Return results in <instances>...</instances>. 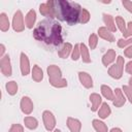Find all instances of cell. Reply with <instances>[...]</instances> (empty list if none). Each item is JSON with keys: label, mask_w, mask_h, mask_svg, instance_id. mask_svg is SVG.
Listing matches in <instances>:
<instances>
[{"label": "cell", "mask_w": 132, "mask_h": 132, "mask_svg": "<svg viewBox=\"0 0 132 132\" xmlns=\"http://www.w3.org/2000/svg\"><path fill=\"white\" fill-rule=\"evenodd\" d=\"M123 91H124V93L126 94L127 98L129 99L130 103L132 104V89H131L129 86H124V87H123Z\"/></svg>", "instance_id": "cell-33"}, {"label": "cell", "mask_w": 132, "mask_h": 132, "mask_svg": "<svg viewBox=\"0 0 132 132\" xmlns=\"http://www.w3.org/2000/svg\"><path fill=\"white\" fill-rule=\"evenodd\" d=\"M8 132H24V128L20 124H13L10 127V129H9Z\"/></svg>", "instance_id": "cell-34"}, {"label": "cell", "mask_w": 132, "mask_h": 132, "mask_svg": "<svg viewBox=\"0 0 132 132\" xmlns=\"http://www.w3.org/2000/svg\"><path fill=\"white\" fill-rule=\"evenodd\" d=\"M33 36L36 40L54 47L63 43L62 27L52 19L40 21L33 31Z\"/></svg>", "instance_id": "cell-1"}, {"label": "cell", "mask_w": 132, "mask_h": 132, "mask_svg": "<svg viewBox=\"0 0 132 132\" xmlns=\"http://www.w3.org/2000/svg\"><path fill=\"white\" fill-rule=\"evenodd\" d=\"M78 77H79V80H80L81 85L85 88L91 89L93 87V79H92V77L89 73L84 72V71H79L78 72Z\"/></svg>", "instance_id": "cell-10"}, {"label": "cell", "mask_w": 132, "mask_h": 132, "mask_svg": "<svg viewBox=\"0 0 132 132\" xmlns=\"http://www.w3.org/2000/svg\"><path fill=\"white\" fill-rule=\"evenodd\" d=\"M0 29L3 32H5L9 29V21H8L7 15L4 12H2L0 14Z\"/></svg>", "instance_id": "cell-25"}, {"label": "cell", "mask_w": 132, "mask_h": 132, "mask_svg": "<svg viewBox=\"0 0 132 132\" xmlns=\"http://www.w3.org/2000/svg\"><path fill=\"white\" fill-rule=\"evenodd\" d=\"M98 35H99L101 38H103V39H105V40H107V41H109V42H113V41H114V36H113V34H112L106 27H100V28L98 29Z\"/></svg>", "instance_id": "cell-14"}, {"label": "cell", "mask_w": 132, "mask_h": 132, "mask_svg": "<svg viewBox=\"0 0 132 132\" xmlns=\"http://www.w3.org/2000/svg\"><path fill=\"white\" fill-rule=\"evenodd\" d=\"M125 102H126V99L124 97V94H123L122 90L119 89V88H117L114 90V99L112 101L113 105L116 107H121V106H123L125 104Z\"/></svg>", "instance_id": "cell-12"}, {"label": "cell", "mask_w": 132, "mask_h": 132, "mask_svg": "<svg viewBox=\"0 0 132 132\" xmlns=\"http://www.w3.org/2000/svg\"><path fill=\"white\" fill-rule=\"evenodd\" d=\"M32 78L35 81H41L43 79V72H42L41 68L39 66H37V65H34L33 66V69H32Z\"/></svg>", "instance_id": "cell-21"}, {"label": "cell", "mask_w": 132, "mask_h": 132, "mask_svg": "<svg viewBox=\"0 0 132 132\" xmlns=\"http://www.w3.org/2000/svg\"><path fill=\"white\" fill-rule=\"evenodd\" d=\"M123 70H124V58L122 56H119L117 59V63L109 67L108 74L116 79H120L123 75Z\"/></svg>", "instance_id": "cell-4"}, {"label": "cell", "mask_w": 132, "mask_h": 132, "mask_svg": "<svg viewBox=\"0 0 132 132\" xmlns=\"http://www.w3.org/2000/svg\"><path fill=\"white\" fill-rule=\"evenodd\" d=\"M97 43H98L97 35L96 34H91L90 37H89V44H90L91 50H95V47L97 46Z\"/></svg>", "instance_id": "cell-30"}, {"label": "cell", "mask_w": 132, "mask_h": 132, "mask_svg": "<svg viewBox=\"0 0 132 132\" xmlns=\"http://www.w3.org/2000/svg\"><path fill=\"white\" fill-rule=\"evenodd\" d=\"M12 28L15 32H22L25 29V25H24V18H23V13L21 10H16L15 13L13 14V19H12Z\"/></svg>", "instance_id": "cell-6"}, {"label": "cell", "mask_w": 132, "mask_h": 132, "mask_svg": "<svg viewBox=\"0 0 132 132\" xmlns=\"http://www.w3.org/2000/svg\"><path fill=\"white\" fill-rule=\"evenodd\" d=\"M54 132H61V130H59V129H56Z\"/></svg>", "instance_id": "cell-42"}, {"label": "cell", "mask_w": 132, "mask_h": 132, "mask_svg": "<svg viewBox=\"0 0 132 132\" xmlns=\"http://www.w3.org/2000/svg\"><path fill=\"white\" fill-rule=\"evenodd\" d=\"M128 44H132V38H129V39H122L121 38L118 40V46L119 47H125Z\"/></svg>", "instance_id": "cell-32"}, {"label": "cell", "mask_w": 132, "mask_h": 132, "mask_svg": "<svg viewBox=\"0 0 132 132\" xmlns=\"http://www.w3.org/2000/svg\"><path fill=\"white\" fill-rule=\"evenodd\" d=\"M4 52H5V47H4L3 44H1V45H0V56H1V57H3Z\"/></svg>", "instance_id": "cell-39"}, {"label": "cell", "mask_w": 132, "mask_h": 132, "mask_svg": "<svg viewBox=\"0 0 132 132\" xmlns=\"http://www.w3.org/2000/svg\"><path fill=\"white\" fill-rule=\"evenodd\" d=\"M101 93H102V95H103L107 100L113 101V99H114V94H113V92L111 91V89H110L108 86L102 85V86H101Z\"/></svg>", "instance_id": "cell-23"}, {"label": "cell", "mask_w": 132, "mask_h": 132, "mask_svg": "<svg viewBox=\"0 0 132 132\" xmlns=\"http://www.w3.org/2000/svg\"><path fill=\"white\" fill-rule=\"evenodd\" d=\"M114 59H116V52H114L112 48H110V50H108L107 53L102 57V63H103L104 66L107 67L110 63H112V62L114 61Z\"/></svg>", "instance_id": "cell-17"}, {"label": "cell", "mask_w": 132, "mask_h": 132, "mask_svg": "<svg viewBox=\"0 0 132 132\" xmlns=\"http://www.w3.org/2000/svg\"><path fill=\"white\" fill-rule=\"evenodd\" d=\"M90 100L92 102V108H91L92 111H96L99 108V106H100V104L102 102L101 96L99 94H97V93H93V94L90 95Z\"/></svg>", "instance_id": "cell-18"}, {"label": "cell", "mask_w": 132, "mask_h": 132, "mask_svg": "<svg viewBox=\"0 0 132 132\" xmlns=\"http://www.w3.org/2000/svg\"><path fill=\"white\" fill-rule=\"evenodd\" d=\"M20 65H21V72L24 76H26L29 71H30V63H29V59L27 57V55L25 53H22L21 54V62H20Z\"/></svg>", "instance_id": "cell-11"}, {"label": "cell", "mask_w": 132, "mask_h": 132, "mask_svg": "<svg viewBox=\"0 0 132 132\" xmlns=\"http://www.w3.org/2000/svg\"><path fill=\"white\" fill-rule=\"evenodd\" d=\"M122 3H123V5H124V7H125L129 12L132 13V2H131V1H128V0H123Z\"/></svg>", "instance_id": "cell-36"}, {"label": "cell", "mask_w": 132, "mask_h": 132, "mask_svg": "<svg viewBox=\"0 0 132 132\" xmlns=\"http://www.w3.org/2000/svg\"><path fill=\"white\" fill-rule=\"evenodd\" d=\"M126 71L129 74H132V61H130V62L127 63V65H126Z\"/></svg>", "instance_id": "cell-38"}, {"label": "cell", "mask_w": 132, "mask_h": 132, "mask_svg": "<svg viewBox=\"0 0 132 132\" xmlns=\"http://www.w3.org/2000/svg\"><path fill=\"white\" fill-rule=\"evenodd\" d=\"M103 22L104 24L106 25V28L111 32H116L117 31V28H116V25H114V21H113V18L110 15V14H107V13H103Z\"/></svg>", "instance_id": "cell-15"}, {"label": "cell", "mask_w": 132, "mask_h": 132, "mask_svg": "<svg viewBox=\"0 0 132 132\" xmlns=\"http://www.w3.org/2000/svg\"><path fill=\"white\" fill-rule=\"evenodd\" d=\"M67 126L71 132H80L81 123L79 120L74 118H67Z\"/></svg>", "instance_id": "cell-13"}, {"label": "cell", "mask_w": 132, "mask_h": 132, "mask_svg": "<svg viewBox=\"0 0 132 132\" xmlns=\"http://www.w3.org/2000/svg\"><path fill=\"white\" fill-rule=\"evenodd\" d=\"M92 124H93L94 129H95L97 132H107V126H106L103 122H101V121L95 119V120H93Z\"/></svg>", "instance_id": "cell-26"}, {"label": "cell", "mask_w": 132, "mask_h": 132, "mask_svg": "<svg viewBox=\"0 0 132 132\" xmlns=\"http://www.w3.org/2000/svg\"><path fill=\"white\" fill-rule=\"evenodd\" d=\"M132 36V22H129L126 28V33L124 34V37H129Z\"/></svg>", "instance_id": "cell-35"}, {"label": "cell", "mask_w": 132, "mask_h": 132, "mask_svg": "<svg viewBox=\"0 0 132 132\" xmlns=\"http://www.w3.org/2000/svg\"><path fill=\"white\" fill-rule=\"evenodd\" d=\"M129 87L132 89V76L129 78Z\"/></svg>", "instance_id": "cell-41"}, {"label": "cell", "mask_w": 132, "mask_h": 132, "mask_svg": "<svg viewBox=\"0 0 132 132\" xmlns=\"http://www.w3.org/2000/svg\"><path fill=\"white\" fill-rule=\"evenodd\" d=\"M0 65H1V72L5 75V76H10L11 75V65H10V59L8 55H5L1 58L0 61Z\"/></svg>", "instance_id": "cell-8"}, {"label": "cell", "mask_w": 132, "mask_h": 132, "mask_svg": "<svg viewBox=\"0 0 132 132\" xmlns=\"http://www.w3.org/2000/svg\"><path fill=\"white\" fill-rule=\"evenodd\" d=\"M124 54H125V56H126L127 58H132V44H131L127 50H125Z\"/></svg>", "instance_id": "cell-37"}, {"label": "cell", "mask_w": 132, "mask_h": 132, "mask_svg": "<svg viewBox=\"0 0 132 132\" xmlns=\"http://www.w3.org/2000/svg\"><path fill=\"white\" fill-rule=\"evenodd\" d=\"M24 123H25V126L28 128V129H31V130H34L37 128L38 126V122L35 118L33 117H26L24 119Z\"/></svg>", "instance_id": "cell-24"}, {"label": "cell", "mask_w": 132, "mask_h": 132, "mask_svg": "<svg viewBox=\"0 0 132 132\" xmlns=\"http://www.w3.org/2000/svg\"><path fill=\"white\" fill-rule=\"evenodd\" d=\"M42 119H43V124L45 129L47 131H52L56 126V119L54 114L50 110H44L42 113Z\"/></svg>", "instance_id": "cell-7"}, {"label": "cell", "mask_w": 132, "mask_h": 132, "mask_svg": "<svg viewBox=\"0 0 132 132\" xmlns=\"http://www.w3.org/2000/svg\"><path fill=\"white\" fill-rule=\"evenodd\" d=\"M39 11L42 15L48 16V18H56L55 16V8H54V1L50 0L45 3L40 4L39 6Z\"/></svg>", "instance_id": "cell-5"}, {"label": "cell", "mask_w": 132, "mask_h": 132, "mask_svg": "<svg viewBox=\"0 0 132 132\" xmlns=\"http://www.w3.org/2000/svg\"><path fill=\"white\" fill-rule=\"evenodd\" d=\"M90 21V13L87 9L85 8H81V11H80V14H79V20L78 22L81 23V24H86Z\"/></svg>", "instance_id": "cell-28"}, {"label": "cell", "mask_w": 132, "mask_h": 132, "mask_svg": "<svg viewBox=\"0 0 132 132\" xmlns=\"http://www.w3.org/2000/svg\"><path fill=\"white\" fill-rule=\"evenodd\" d=\"M47 74L50 84L55 88H64L67 86V80L62 77L61 69L57 65H50L47 67Z\"/></svg>", "instance_id": "cell-3"}, {"label": "cell", "mask_w": 132, "mask_h": 132, "mask_svg": "<svg viewBox=\"0 0 132 132\" xmlns=\"http://www.w3.org/2000/svg\"><path fill=\"white\" fill-rule=\"evenodd\" d=\"M110 112H111V110H110L109 105L104 102V103L101 104V107H100V109L98 110V116H99V118H101V119H106V118L110 114Z\"/></svg>", "instance_id": "cell-22"}, {"label": "cell", "mask_w": 132, "mask_h": 132, "mask_svg": "<svg viewBox=\"0 0 132 132\" xmlns=\"http://www.w3.org/2000/svg\"><path fill=\"white\" fill-rule=\"evenodd\" d=\"M5 88H6V91L9 95H15L18 92V84L14 80L8 81L5 86Z\"/></svg>", "instance_id": "cell-27"}, {"label": "cell", "mask_w": 132, "mask_h": 132, "mask_svg": "<svg viewBox=\"0 0 132 132\" xmlns=\"http://www.w3.org/2000/svg\"><path fill=\"white\" fill-rule=\"evenodd\" d=\"M35 20H36V12H35V10L34 9L29 10V12L26 14V19H25V23H26L27 28L32 29L33 26H34Z\"/></svg>", "instance_id": "cell-19"}, {"label": "cell", "mask_w": 132, "mask_h": 132, "mask_svg": "<svg viewBox=\"0 0 132 132\" xmlns=\"http://www.w3.org/2000/svg\"><path fill=\"white\" fill-rule=\"evenodd\" d=\"M54 8L55 16L60 21H64L70 26L78 23L81 11V6L78 3L66 0H58L54 1Z\"/></svg>", "instance_id": "cell-2"}, {"label": "cell", "mask_w": 132, "mask_h": 132, "mask_svg": "<svg viewBox=\"0 0 132 132\" xmlns=\"http://www.w3.org/2000/svg\"><path fill=\"white\" fill-rule=\"evenodd\" d=\"M71 51H72V45H71V43H69V42H65V43H63V45H62L61 48L59 50L58 55H59L60 58H62V59H66V58L69 56V54H70Z\"/></svg>", "instance_id": "cell-16"}, {"label": "cell", "mask_w": 132, "mask_h": 132, "mask_svg": "<svg viewBox=\"0 0 132 132\" xmlns=\"http://www.w3.org/2000/svg\"><path fill=\"white\" fill-rule=\"evenodd\" d=\"M116 24L118 25L120 31L123 33V35L126 33V24H125V21L122 16H117L116 18Z\"/></svg>", "instance_id": "cell-29"}, {"label": "cell", "mask_w": 132, "mask_h": 132, "mask_svg": "<svg viewBox=\"0 0 132 132\" xmlns=\"http://www.w3.org/2000/svg\"><path fill=\"white\" fill-rule=\"evenodd\" d=\"M80 56V47H79V44H75L74 45V48L72 50V55H71V59L73 61H76L78 60Z\"/></svg>", "instance_id": "cell-31"}, {"label": "cell", "mask_w": 132, "mask_h": 132, "mask_svg": "<svg viewBox=\"0 0 132 132\" xmlns=\"http://www.w3.org/2000/svg\"><path fill=\"white\" fill-rule=\"evenodd\" d=\"M110 132H123L120 128H112L111 130H110Z\"/></svg>", "instance_id": "cell-40"}, {"label": "cell", "mask_w": 132, "mask_h": 132, "mask_svg": "<svg viewBox=\"0 0 132 132\" xmlns=\"http://www.w3.org/2000/svg\"><path fill=\"white\" fill-rule=\"evenodd\" d=\"M21 109L25 114H30L32 112V110H33V102L29 97L24 96L22 98V100H21Z\"/></svg>", "instance_id": "cell-9"}, {"label": "cell", "mask_w": 132, "mask_h": 132, "mask_svg": "<svg viewBox=\"0 0 132 132\" xmlns=\"http://www.w3.org/2000/svg\"><path fill=\"white\" fill-rule=\"evenodd\" d=\"M79 47H80V57H81L82 62H85V63H91V58H90L89 50L86 46V44L85 43H80L79 44Z\"/></svg>", "instance_id": "cell-20"}]
</instances>
